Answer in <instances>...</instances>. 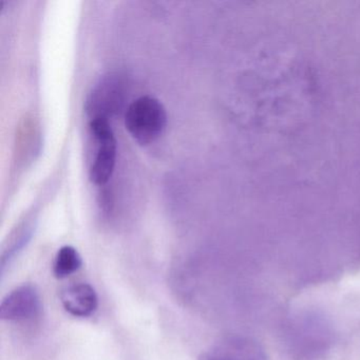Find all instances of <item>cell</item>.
Here are the masks:
<instances>
[{
    "label": "cell",
    "mask_w": 360,
    "mask_h": 360,
    "mask_svg": "<svg viewBox=\"0 0 360 360\" xmlns=\"http://www.w3.org/2000/svg\"><path fill=\"white\" fill-rule=\"evenodd\" d=\"M167 124V113L163 104L151 96H142L132 102L125 113L128 132L139 144L155 142L163 134Z\"/></svg>",
    "instance_id": "1"
},
{
    "label": "cell",
    "mask_w": 360,
    "mask_h": 360,
    "mask_svg": "<svg viewBox=\"0 0 360 360\" xmlns=\"http://www.w3.org/2000/svg\"><path fill=\"white\" fill-rule=\"evenodd\" d=\"M90 134L94 142V155L90 165V180L98 186L107 184L115 172L117 162V139L109 120H90Z\"/></svg>",
    "instance_id": "2"
},
{
    "label": "cell",
    "mask_w": 360,
    "mask_h": 360,
    "mask_svg": "<svg viewBox=\"0 0 360 360\" xmlns=\"http://www.w3.org/2000/svg\"><path fill=\"white\" fill-rule=\"evenodd\" d=\"M41 301L37 288L30 284L12 290L0 305V317L6 321L26 322L41 313Z\"/></svg>",
    "instance_id": "3"
},
{
    "label": "cell",
    "mask_w": 360,
    "mask_h": 360,
    "mask_svg": "<svg viewBox=\"0 0 360 360\" xmlns=\"http://www.w3.org/2000/svg\"><path fill=\"white\" fill-rule=\"evenodd\" d=\"M200 360H267V358L262 347L252 339L231 336L214 343Z\"/></svg>",
    "instance_id": "4"
},
{
    "label": "cell",
    "mask_w": 360,
    "mask_h": 360,
    "mask_svg": "<svg viewBox=\"0 0 360 360\" xmlns=\"http://www.w3.org/2000/svg\"><path fill=\"white\" fill-rule=\"evenodd\" d=\"M121 82L117 77H110L101 83L92 92L87 104L90 120L109 119L111 113L117 111L123 102Z\"/></svg>",
    "instance_id": "5"
},
{
    "label": "cell",
    "mask_w": 360,
    "mask_h": 360,
    "mask_svg": "<svg viewBox=\"0 0 360 360\" xmlns=\"http://www.w3.org/2000/svg\"><path fill=\"white\" fill-rule=\"evenodd\" d=\"M60 298L65 309L75 317H88L98 309V294L88 283L69 286L63 290Z\"/></svg>",
    "instance_id": "6"
},
{
    "label": "cell",
    "mask_w": 360,
    "mask_h": 360,
    "mask_svg": "<svg viewBox=\"0 0 360 360\" xmlns=\"http://www.w3.org/2000/svg\"><path fill=\"white\" fill-rule=\"evenodd\" d=\"M82 257L72 246H63L54 260L53 273L58 279L69 277L82 266Z\"/></svg>",
    "instance_id": "7"
}]
</instances>
